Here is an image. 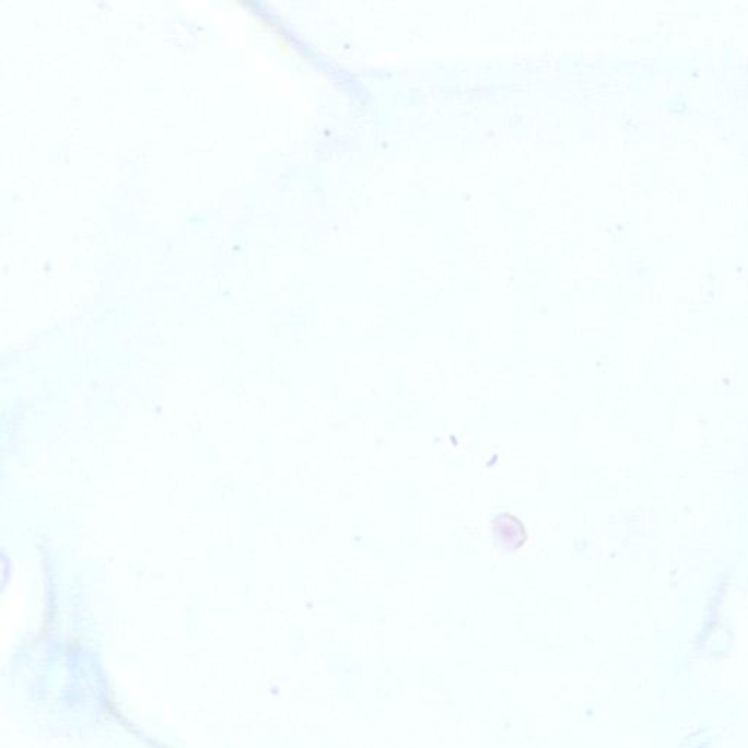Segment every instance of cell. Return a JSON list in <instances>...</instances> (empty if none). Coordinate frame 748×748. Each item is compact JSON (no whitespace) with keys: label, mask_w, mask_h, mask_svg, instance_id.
I'll return each mask as SVG.
<instances>
[{"label":"cell","mask_w":748,"mask_h":748,"mask_svg":"<svg viewBox=\"0 0 748 748\" xmlns=\"http://www.w3.org/2000/svg\"><path fill=\"white\" fill-rule=\"evenodd\" d=\"M491 534L495 546L507 552L519 550L528 541V533L525 525L516 516L509 513H500L491 521Z\"/></svg>","instance_id":"6da1fadb"}]
</instances>
